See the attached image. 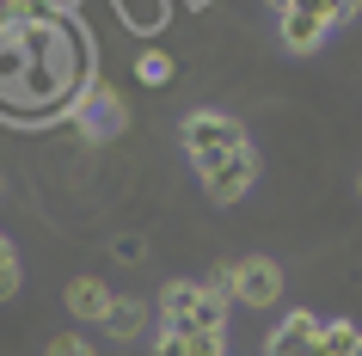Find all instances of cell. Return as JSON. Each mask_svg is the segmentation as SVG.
I'll list each match as a JSON object with an SVG mask.
<instances>
[{
  "label": "cell",
  "instance_id": "1",
  "mask_svg": "<svg viewBox=\"0 0 362 356\" xmlns=\"http://www.w3.org/2000/svg\"><path fill=\"white\" fill-rule=\"evenodd\" d=\"M93 68V38L74 6H49L37 25H0V117L43 123L74 111Z\"/></svg>",
  "mask_w": 362,
  "mask_h": 356
},
{
  "label": "cell",
  "instance_id": "2",
  "mask_svg": "<svg viewBox=\"0 0 362 356\" xmlns=\"http://www.w3.org/2000/svg\"><path fill=\"white\" fill-rule=\"evenodd\" d=\"M160 332H185V338L228 332V301L215 295L209 282L172 277L166 289H160Z\"/></svg>",
  "mask_w": 362,
  "mask_h": 356
},
{
  "label": "cell",
  "instance_id": "3",
  "mask_svg": "<svg viewBox=\"0 0 362 356\" xmlns=\"http://www.w3.org/2000/svg\"><path fill=\"white\" fill-rule=\"evenodd\" d=\"M178 142H185V154H191L197 172H209V166H221V160H233V154L246 148V130H240V117H228V111H191L178 123Z\"/></svg>",
  "mask_w": 362,
  "mask_h": 356
},
{
  "label": "cell",
  "instance_id": "4",
  "mask_svg": "<svg viewBox=\"0 0 362 356\" xmlns=\"http://www.w3.org/2000/svg\"><path fill=\"white\" fill-rule=\"evenodd\" d=\"M68 123L80 130V142H86V148H105V142H117V135L129 130V98L117 93L111 80H86V93L74 98Z\"/></svg>",
  "mask_w": 362,
  "mask_h": 356
},
{
  "label": "cell",
  "instance_id": "5",
  "mask_svg": "<svg viewBox=\"0 0 362 356\" xmlns=\"http://www.w3.org/2000/svg\"><path fill=\"white\" fill-rule=\"evenodd\" d=\"M356 19V0H338V6H325V0H307V6H276V31H283V50L295 56H313L320 38L332 25Z\"/></svg>",
  "mask_w": 362,
  "mask_h": 356
},
{
  "label": "cell",
  "instance_id": "6",
  "mask_svg": "<svg viewBox=\"0 0 362 356\" xmlns=\"http://www.w3.org/2000/svg\"><path fill=\"white\" fill-rule=\"evenodd\" d=\"M276 295H283L276 258H240L233 264V301L240 307H276Z\"/></svg>",
  "mask_w": 362,
  "mask_h": 356
},
{
  "label": "cell",
  "instance_id": "7",
  "mask_svg": "<svg viewBox=\"0 0 362 356\" xmlns=\"http://www.w3.org/2000/svg\"><path fill=\"white\" fill-rule=\"evenodd\" d=\"M197 178H203V190H209L215 203H240V197L258 185V154L240 148L233 160H221V166H209V172H197Z\"/></svg>",
  "mask_w": 362,
  "mask_h": 356
},
{
  "label": "cell",
  "instance_id": "8",
  "mask_svg": "<svg viewBox=\"0 0 362 356\" xmlns=\"http://www.w3.org/2000/svg\"><path fill=\"white\" fill-rule=\"evenodd\" d=\"M62 307H68L80 326H105L111 307H117V295H111V282H105V277H74L68 289H62Z\"/></svg>",
  "mask_w": 362,
  "mask_h": 356
},
{
  "label": "cell",
  "instance_id": "9",
  "mask_svg": "<svg viewBox=\"0 0 362 356\" xmlns=\"http://www.w3.org/2000/svg\"><path fill=\"white\" fill-rule=\"evenodd\" d=\"M320 338H325V319L288 314L283 326L270 332V356H320Z\"/></svg>",
  "mask_w": 362,
  "mask_h": 356
},
{
  "label": "cell",
  "instance_id": "10",
  "mask_svg": "<svg viewBox=\"0 0 362 356\" xmlns=\"http://www.w3.org/2000/svg\"><path fill=\"white\" fill-rule=\"evenodd\" d=\"M141 332H148V301H135V295H117L111 319H105V338H117V344H135Z\"/></svg>",
  "mask_w": 362,
  "mask_h": 356
},
{
  "label": "cell",
  "instance_id": "11",
  "mask_svg": "<svg viewBox=\"0 0 362 356\" xmlns=\"http://www.w3.org/2000/svg\"><path fill=\"white\" fill-rule=\"evenodd\" d=\"M320 356H362V332H356V326H350V319H325Z\"/></svg>",
  "mask_w": 362,
  "mask_h": 356
},
{
  "label": "cell",
  "instance_id": "12",
  "mask_svg": "<svg viewBox=\"0 0 362 356\" xmlns=\"http://www.w3.org/2000/svg\"><path fill=\"white\" fill-rule=\"evenodd\" d=\"M117 19H123V31H141V38H148V31H160V25L172 19V6H129V0H123Z\"/></svg>",
  "mask_w": 362,
  "mask_h": 356
},
{
  "label": "cell",
  "instance_id": "13",
  "mask_svg": "<svg viewBox=\"0 0 362 356\" xmlns=\"http://www.w3.org/2000/svg\"><path fill=\"white\" fill-rule=\"evenodd\" d=\"M135 80H141V86H166L172 80V56L166 50H141V56H135Z\"/></svg>",
  "mask_w": 362,
  "mask_h": 356
},
{
  "label": "cell",
  "instance_id": "14",
  "mask_svg": "<svg viewBox=\"0 0 362 356\" xmlns=\"http://www.w3.org/2000/svg\"><path fill=\"white\" fill-rule=\"evenodd\" d=\"M49 19V0H6L0 6V25H37Z\"/></svg>",
  "mask_w": 362,
  "mask_h": 356
},
{
  "label": "cell",
  "instance_id": "15",
  "mask_svg": "<svg viewBox=\"0 0 362 356\" xmlns=\"http://www.w3.org/2000/svg\"><path fill=\"white\" fill-rule=\"evenodd\" d=\"M49 356H98V344L86 332H56L49 338Z\"/></svg>",
  "mask_w": 362,
  "mask_h": 356
},
{
  "label": "cell",
  "instance_id": "16",
  "mask_svg": "<svg viewBox=\"0 0 362 356\" xmlns=\"http://www.w3.org/2000/svg\"><path fill=\"white\" fill-rule=\"evenodd\" d=\"M13 295H19V252L6 246L0 252V301H13Z\"/></svg>",
  "mask_w": 362,
  "mask_h": 356
},
{
  "label": "cell",
  "instance_id": "17",
  "mask_svg": "<svg viewBox=\"0 0 362 356\" xmlns=\"http://www.w3.org/2000/svg\"><path fill=\"white\" fill-rule=\"evenodd\" d=\"M153 356H191V338L185 332H160L153 338Z\"/></svg>",
  "mask_w": 362,
  "mask_h": 356
},
{
  "label": "cell",
  "instance_id": "18",
  "mask_svg": "<svg viewBox=\"0 0 362 356\" xmlns=\"http://www.w3.org/2000/svg\"><path fill=\"white\" fill-rule=\"evenodd\" d=\"M203 282H209V289H215L221 301H233V264H215V270H209Z\"/></svg>",
  "mask_w": 362,
  "mask_h": 356
},
{
  "label": "cell",
  "instance_id": "19",
  "mask_svg": "<svg viewBox=\"0 0 362 356\" xmlns=\"http://www.w3.org/2000/svg\"><path fill=\"white\" fill-rule=\"evenodd\" d=\"M141 252H148V246H141V240H129V234H123V240L111 246V258H117V264H141Z\"/></svg>",
  "mask_w": 362,
  "mask_h": 356
},
{
  "label": "cell",
  "instance_id": "20",
  "mask_svg": "<svg viewBox=\"0 0 362 356\" xmlns=\"http://www.w3.org/2000/svg\"><path fill=\"white\" fill-rule=\"evenodd\" d=\"M0 203H6V172H0Z\"/></svg>",
  "mask_w": 362,
  "mask_h": 356
},
{
  "label": "cell",
  "instance_id": "21",
  "mask_svg": "<svg viewBox=\"0 0 362 356\" xmlns=\"http://www.w3.org/2000/svg\"><path fill=\"white\" fill-rule=\"evenodd\" d=\"M356 197H362V172H356Z\"/></svg>",
  "mask_w": 362,
  "mask_h": 356
},
{
  "label": "cell",
  "instance_id": "22",
  "mask_svg": "<svg viewBox=\"0 0 362 356\" xmlns=\"http://www.w3.org/2000/svg\"><path fill=\"white\" fill-rule=\"evenodd\" d=\"M0 252H6V234H0Z\"/></svg>",
  "mask_w": 362,
  "mask_h": 356
}]
</instances>
